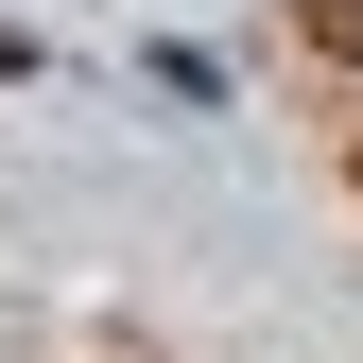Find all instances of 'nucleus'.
<instances>
[{"instance_id":"1","label":"nucleus","mask_w":363,"mask_h":363,"mask_svg":"<svg viewBox=\"0 0 363 363\" xmlns=\"http://www.w3.org/2000/svg\"><path fill=\"white\" fill-rule=\"evenodd\" d=\"M294 35H311V52H346V69H363V0H311Z\"/></svg>"},{"instance_id":"2","label":"nucleus","mask_w":363,"mask_h":363,"mask_svg":"<svg viewBox=\"0 0 363 363\" xmlns=\"http://www.w3.org/2000/svg\"><path fill=\"white\" fill-rule=\"evenodd\" d=\"M18 69H35V35H0V86H18Z\"/></svg>"}]
</instances>
